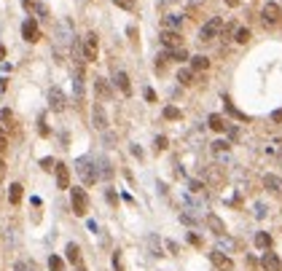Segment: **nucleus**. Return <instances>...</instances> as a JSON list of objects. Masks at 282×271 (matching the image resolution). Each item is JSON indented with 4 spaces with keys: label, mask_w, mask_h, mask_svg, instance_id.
Listing matches in <instances>:
<instances>
[{
    "label": "nucleus",
    "mask_w": 282,
    "mask_h": 271,
    "mask_svg": "<svg viewBox=\"0 0 282 271\" xmlns=\"http://www.w3.org/2000/svg\"><path fill=\"white\" fill-rule=\"evenodd\" d=\"M57 188H70V169L65 164H57Z\"/></svg>",
    "instance_id": "2eb2a0df"
},
{
    "label": "nucleus",
    "mask_w": 282,
    "mask_h": 271,
    "mask_svg": "<svg viewBox=\"0 0 282 271\" xmlns=\"http://www.w3.org/2000/svg\"><path fill=\"white\" fill-rule=\"evenodd\" d=\"M14 271H24V263H17V269H14Z\"/></svg>",
    "instance_id": "3c124183"
},
{
    "label": "nucleus",
    "mask_w": 282,
    "mask_h": 271,
    "mask_svg": "<svg viewBox=\"0 0 282 271\" xmlns=\"http://www.w3.org/2000/svg\"><path fill=\"white\" fill-rule=\"evenodd\" d=\"M264 215H266V207L264 204H255V218H264Z\"/></svg>",
    "instance_id": "4c0bfd02"
},
{
    "label": "nucleus",
    "mask_w": 282,
    "mask_h": 271,
    "mask_svg": "<svg viewBox=\"0 0 282 271\" xmlns=\"http://www.w3.org/2000/svg\"><path fill=\"white\" fill-rule=\"evenodd\" d=\"M164 118H167V121H178V118H180V110L169 105V108H164Z\"/></svg>",
    "instance_id": "c85d7f7f"
},
{
    "label": "nucleus",
    "mask_w": 282,
    "mask_h": 271,
    "mask_svg": "<svg viewBox=\"0 0 282 271\" xmlns=\"http://www.w3.org/2000/svg\"><path fill=\"white\" fill-rule=\"evenodd\" d=\"M49 105H51V110H57V113H62L65 105H67V99H65V92L59 86H51L49 89Z\"/></svg>",
    "instance_id": "423d86ee"
},
{
    "label": "nucleus",
    "mask_w": 282,
    "mask_h": 271,
    "mask_svg": "<svg viewBox=\"0 0 282 271\" xmlns=\"http://www.w3.org/2000/svg\"><path fill=\"white\" fill-rule=\"evenodd\" d=\"M188 242H191V244H199V242H201V239H199V237H196V234H188Z\"/></svg>",
    "instance_id": "c03bdc74"
},
{
    "label": "nucleus",
    "mask_w": 282,
    "mask_h": 271,
    "mask_svg": "<svg viewBox=\"0 0 282 271\" xmlns=\"http://www.w3.org/2000/svg\"><path fill=\"white\" fill-rule=\"evenodd\" d=\"M255 244L264 247V250H269L271 247V237H269V234H264V231H258V234H255Z\"/></svg>",
    "instance_id": "393cba45"
},
{
    "label": "nucleus",
    "mask_w": 282,
    "mask_h": 271,
    "mask_svg": "<svg viewBox=\"0 0 282 271\" xmlns=\"http://www.w3.org/2000/svg\"><path fill=\"white\" fill-rule=\"evenodd\" d=\"M113 269L116 271H124V266H121V253H113Z\"/></svg>",
    "instance_id": "c9c22d12"
},
{
    "label": "nucleus",
    "mask_w": 282,
    "mask_h": 271,
    "mask_svg": "<svg viewBox=\"0 0 282 271\" xmlns=\"http://www.w3.org/2000/svg\"><path fill=\"white\" fill-rule=\"evenodd\" d=\"M282 16V8L277 6V3H266L264 11H261V19H264V24H277Z\"/></svg>",
    "instance_id": "6e6552de"
},
{
    "label": "nucleus",
    "mask_w": 282,
    "mask_h": 271,
    "mask_svg": "<svg viewBox=\"0 0 282 271\" xmlns=\"http://www.w3.org/2000/svg\"><path fill=\"white\" fill-rule=\"evenodd\" d=\"M145 99H148V102H156V92H153V89H145Z\"/></svg>",
    "instance_id": "58836bf2"
},
{
    "label": "nucleus",
    "mask_w": 282,
    "mask_h": 271,
    "mask_svg": "<svg viewBox=\"0 0 282 271\" xmlns=\"http://www.w3.org/2000/svg\"><path fill=\"white\" fill-rule=\"evenodd\" d=\"M264 188L271 191V193H282V177H277V175H264Z\"/></svg>",
    "instance_id": "4468645a"
},
{
    "label": "nucleus",
    "mask_w": 282,
    "mask_h": 271,
    "mask_svg": "<svg viewBox=\"0 0 282 271\" xmlns=\"http://www.w3.org/2000/svg\"><path fill=\"white\" fill-rule=\"evenodd\" d=\"M178 81L183 83V86H191V83H194V70H188V67H183L178 73Z\"/></svg>",
    "instance_id": "b1692460"
},
{
    "label": "nucleus",
    "mask_w": 282,
    "mask_h": 271,
    "mask_svg": "<svg viewBox=\"0 0 282 271\" xmlns=\"http://www.w3.org/2000/svg\"><path fill=\"white\" fill-rule=\"evenodd\" d=\"M57 41L59 46H73V22L70 19H62L57 24Z\"/></svg>",
    "instance_id": "20e7f679"
},
{
    "label": "nucleus",
    "mask_w": 282,
    "mask_h": 271,
    "mask_svg": "<svg viewBox=\"0 0 282 271\" xmlns=\"http://www.w3.org/2000/svg\"><path fill=\"white\" fill-rule=\"evenodd\" d=\"M3 150H6V137L0 134V153H3Z\"/></svg>",
    "instance_id": "49530a36"
},
{
    "label": "nucleus",
    "mask_w": 282,
    "mask_h": 271,
    "mask_svg": "<svg viewBox=\"0 0 282 271\" xmlns=\"http://www.w3.org/2000/svg\"><path fill=\"white\" fill-rule=\"evenodd\" d=\"M207 67H210L207 57H194V59H191V70H207Z\"/></svg>",
    "instance_id": "a878e982"
},
{
    "label": "nucleus",
    "mask_w": 282,
    "mask_h": 271,
    "mask_svg": "<svg viewBox=\"0 0 282 271\" xmlns=\"http://www.w3.org/2000/svg\"><path fill=\"white\" fill-rule=\"evenodd\" d=\"M0 59H6V48H3V43H0Z\"/></svg>",
    "instance_id": "8fccbe9b"
},
{
    "label": "nucleus",
    "mask_w": 282,
    "mask_h": 271,
    "mask_svg": "<svg viewBox=\"0 0 282 271\" xmlns=\"http://www.w3.org/2000/svg\"><path fill=\"white\" fill-rule=\"evenodd\" d=\"M35 8H38V14H40V16H49V11H46V6H43V3H38Z\"/></svg>",
    "instance_id": "a19ab883"
},
{
    "label": "nucleus",
    "mask_w": 282,
    "mask_h": 271,
    "mask_svg": "<svg viewBox=\"0 0 282 271\" xmlns=\"http://www.w3.org/2000/svg\"><path fill=\"white\" fill-rule=\"evenodd\" d=\"M94 92H97L100 99H110V86L105 78H94Z\"/></svg>",
    "instance_id": "f3484780"
},
{
    "label": "nucleus",
    "mask_w": 282,
    "mask_h": 271,
    "mask_svg": "<svg viewBox=\"0 0 282 271\" xmlns=\"http://www.w3.org/2000/svg\"><path fill=\"white\" fill-rule=\"evenodd\" d=\"M97 164H100V177H110V164L105 159H100Z\"/></svg>",
    "instance_id": "c756f323"
},
{
    "label": "nucleus",
    "mask_w": 282,
    "mask_h": 271,
    "mask_svg": "<svg viewBox=\"0 0 282 271\" xmlns=\"http://www.w3.org/2000/svg\"><path fill=\"white\" fill-rule=\"evenodd\" d=\"M210 260L215 263V269H218V271H234V260H231L229 255H223L220 250L210 253Z\"/></svg>",
    "instance_id": "1a4fd4ad"
},
{
    "label": "nucleus",
    "mask_w": 282,
    "mask_h": 271,
    "mask_svg": "<svg viewBox=\"0 0 282 271\" xmlns=\"http://www.w3.org/2000/svg\"><path fill=\"white\" fill-rule=\"evenodd\" d=\"M75 172L81 175V180H83L86 185L97 183V177H100V169L94 167L92 159H78V161H75Z\"/></svg>",
    "instance_id": "f257e3e1"
},
{
    "label": "nucleus",
    "mask_w": 282,
    "mask_h": 271,
    "mask_svg": "<svg viewBox=\"0 0 282 271\" xmlns=\"http://www.w3.org/2000/svg\"><path fill=\"white\" fill-rule=\"evenodd\" d=\"M22 6L24 8H33V0H22Z\"/></svg>",
    "instance_id": "de8ad7c7"
},
{
    "label": "nucleus",
    "mask_w": 282,
    "mask_h": 271,
    "mask_svg": "<svg viewBox=\"0 0 282 271\" xmlns=\"http://www.w3.org/2000/svg\"><path fill=\"white\" fill-rule=\"evenodd\" d=\"M73 89H75V99H83V67H75V73H73Z\"/></svg>",
    "instance_id": "f8f14e48"
},
{
    "label": "nucleus",
    "mask_w": 282,
    "mask_h": 271,
    "mask_svg": "<svg viewBox=\"0 0 282 271\" xmlns=\"http://www.w3.org/2000/svg\"><path fill=\"white\" fill-rule=\"evenodd\" d=\"M108 202H110V204H116V202H118V196H116L113 191H108Z\"/></svg>",
    "instance_id": "37998d69"
},
{
    "label": "nucleus",
    "mask_w": 282,
    "mask_h": 271,
    "mask_svg": "<svg viewBox=\"0 0 282 271\" xmlns=\"http://www.w3.org/2000/svg\"><path fill=\"white\" fill-rule=\"evenodd\" d=\"M191 191H194V193H199V191H201V183H199V180H191Z\"/></svg>",
    "instance_id": "ea45409f"
},
{
    "label": "nucleus",
    "mask_w": 282,
    "mask_h": 271,
    "mask_svg": "<svg viewBox=\"0 0 282 271\" xmlns=\"http://www.w3.org/2000/svg\"><path fill=\"white\" fill-rule=\"evenodd\" d=\"M92 127L97 129V132H105V129H108V113H105V108L100 102L92 105Z\"/></svg>",
    "instance_id": "39448f33"
},
{
    "label": "nucleus",
    "mask_w": 282,
    "mask_h": 271,
    "mask_svg": "<svg viewBox=\"0 0 282 271\" xmlns=\"http://www.w3.org/2000/svg\"><path fill=\"white\" fill-rule=\"evenodd\" d=\"M169 59H172V62H185V59H188V51H185V48L183 46H180V48H169Z\"/></svg>",
    "instance_id": "5701e85b"
},
{
    "label": "nucleus",
    "mask_w": 282,
    "mask_h": 271,
    "mask_svg": "<svg viewBox=\"0 0 282 271\" xmlns=\"http://www.w3.org/2000/svg\"><path fill=\"white\" fill-rule=\"evenodd\" d=\"M70 202H73V212L78 215V218H83L89 209V196L83 188H70Z\"/></svg>",
    "instance_id": "7ed1b4c3"
},
{
    "label": "nucleus",
    "mask_w": 282,
    "mask_h": 271,
    "mask_svg": "<svg viewBox=\"0 0 282 271\" xmlns=\"http://www.w3.org/2000/svg\"><path fill=\"white\" fill-rule=\"evenodd\" d=\"M113 3L118 8H124V11H132V8H134V0H113Z\"/></svg>",
    "instance_id": "2f4dec72"
},
{
    "label": "nucleus",
    "mask_w": 282,
    "mask_h": 271,
    "mask_svg": "<svg viewBox=\"0 0 282 271\" xmlns=\"http://www.w3.org/2000/svg\"><path fill=\"white\" fill-rule=\"evenodd\" d=\"M40 167L46 169V172H51V169H57V164H54V159H43V161H40Z\"/></svg>",
    "instance_id": "f704fd0d"
},
{
    "label": "nucleus",
    "mask_w": 282,
    "mask_h": 271,
    "mask_svg": "<svg viewBox=\"0 0 282 271\" xmlns=\"http://www.w3.org/2000/svg\"><path fill=\"white\" fill-rule=\"evenodd\" d=\"M83 59L86 62L97 59V35L94 32H86V38H83Z\"/></svg>",
    "instance_id": "0eeeda50"
},
{
    "label": "nucleus",
    "mask_w": 282,
    "mask_h": 271,
    "mask_svg": "<svg viewBox=\"0 0 282 271\" xmlns=\"http://www.w3.org/2000/svg\"><path fill=\"white\" fill-rule=\"evenodd\" d=\"M164 22V30H180V24H183V16L180 14H167V16L161 19Z\"/></svg>",
    "instance_id": "a211bd4d"
},
{
    "label": "nucleus",
    "mask_w": 282,
    "mask_h": 271,
    "mask_svg": "<svg viewBox=\"0 0 282 271\" xmlns=\"http://www.w3.org/2000/svg\"><path fill=\"white\" fill-rule=\"evenodd\" d=\"M3 172H6V164H3V159H0V177H3Z\"/></svg>",
    "instance_id": "09e8293b"
},
{
    "label": "nucleus",
    "mask_w": 282,
    "mask_h": 271,
    "mask_svg": "<svg viewBox=\"0 0 282 271\" xmlns=\"http://www.w3.org/2000/svg\"><path fill=\"white\" fill-rule=\"evenodd\" d=\"M213 150L215 153H226V150H229V143H226V140H218V143H213Z\"/></svg>",
    "instance_id": "473e14b6"
},
{
    "label": "nucleus",
    "mask_w": 282,
    "mask_h": 271,
    "mask_svg": "<svg viewBox=\"0 0 282 271\" xmlns=\"http://www.w3.org/2000/svg\"><path fill=\"white\" fill-rule=\"evenodd\" d=\"M207 225L218 234V237H220V234H226V225H223V220H220L218 215H207Z\"/></svg>",
    "instance_id": "412c9836"
},
{
    "label": "nucleus",
    "mask_w": 282,
    "mask_h": 271,
    "mask_svg": "<svg viewBox=\"0 0 282 271\" xmlns=\"http://www.w3.org/2000/svg\"><path fill=\"white\" fill-rule=\"evenodd\" d=\"M22 35H24V41H27V43H35V41L40 38L38 22H35V19H27V22L22 24Z\"/></svg>",
    "instance_id": "9b49d317"
},
{
    "label": "nucleus",
    "mask_w": 282,
    "mask_h": 271,
    "mask_svg": "<svg viewBox=\"0 0 282 271\" xmlns=\"http://www.w3.org/2000/svg\"><path fill=\"white\" fill-rule=\"evenodd\" d=\"M0 121H3V124H11L14 121V113H11V110H0Z\"/></svg>",
    "instance_id": "72a5a7b5"
},
{
    "label": "nucleus",
    "mask_w": 282,
    "mask_h": 271,
    "mask_svg": "<svg viewBox=\"0 0 282 271\" xmlns=\"http://www.w3.org/2000/svg\"><path fill=\"white\" fill-rule=\"evenodd\" d=\"M261 266H264L266 271H282V260L277 258L274 253H264V258H261Z\"/></svg>",
    "instance_id": "ddd939ff"
},
{
    "label": "nucleus",
    "mask_w": 282,
    "mask_h": 271,
    "mask_svg": "<svg viewBox=\"0 0 282 271\" xmlns=\"http://www.w3.org/2000/svg\"><path fill=\"white\" fill-rule=\"evenodd\" d=\"M49 269H51V271H62V258L51 255V258H49Z\"/></svg>",
    "instance_id": "7c9ffc66"
},
{
    "label": "nucleus",
    "mask_w": 282,
    "mask_h": 271,
    "mask_svg": "<svg viewBox=\"0 0 282 271\" xmlns=\"http://www.w3.org/2000/svg\"><path fill=\"white\" fill-rule=\"evenodd\" d=\"M234 41H236V43H248V41H250V30H248V27H236Z\"/></svg>",
    "instance_id": "bb28decb"
},
{
    "label": "nucleus",
    "mask_w": 282,
    "mask_h": 271,
    "mask_svg": "<svg viewBox=\"0 0 282 271\" xmlns=\"http://www.w3.org/2000/svg\"><path fill=\"white\" fill-rule=\"evenodd\" d=\"M78 271H83V269H78Z\"/></svg>",
    "instance_id": "603ef678"
},
{
    "label": "nucleus",
    "mask_w": 282,
    "mask_h": 271,
    "mask_svg": "<svg viewBox=\"0 0 282 271\" xmlns=\"http://www.w3.org/2000/svg\"><path fill=\"white\" fill-rule=\"evenodd\" d=\"M207 124H210V129H213V132H223V129L229 127V124H226V118H223V115H218V113L210 115Z\"/></svg>",
    "instance_id": "aec40b11"
},
{
    "label": "nucleus",
    "mask_w": 282,
    "mask_h": 271,
    "mask_svg": "<svg viewBox=\"0 0 282 271\" xmlns=\"http://www.w3.org/2000/svg\"><path fill=\"white\" fill-rule=\"evenodd\" d=\"M223 3H226V6H231V8H236V6H239V0H223Z\"/></svg>",
    "instance_id": "a18cd8bd"
},
{
    "label": "nucleus",
    "mask_w": 282,
    "mask_h": 271,
    "mask_svg": "<svg viewBox=\"0 0 282 271\" xmlns=\"http://www.w3.org/2000/svg\"><path fill=\"white\" fill-rule=\"evenodd\" d=\"M159 38H161V43H164L167 48H180V46H183V38H180L178 30H164Z\"/></svg>",
    "instance_id": "9d476101"
},
{
    "label": "nucleus",
    "mask_w": 282,
    "mask_h": 271,
    "mask_svg": "<svg viewBox=\"0 0 282 271\" xmlns=\"http://www.w3.org/2000/svg\"><path fill=\"white\" fill-rule=\"evenodd\" d=\"M116 86H118L121 92L127 94V97L132 94V83H129V75H127V73H121V70L116 73Z\"/></svg>",
    "instance_id": "dca6fc26"
},
{
    "label": "nucleus",
    "mask_w": 282,
    "mask_h": 271,
    "mask_svg": "<svg viewBox=\"0 0 282 271\" xmlns=\"http://www.w3.org/2000/svg\"><path fill=\"white\" fill-rule=\"evenodd\" d=\"M167 148V137H156V150H164Z\"/></svg>",
    "instance_id": "e433bc0d"
},
{
    "label": "nucleus",
    "mask_w": 282,
    "mask_h": 271,
    "mask_svg": "<svg viewBox=\"0 0 282 271\" xmlns=\"http://www.w3.org/2000/svg\"><path fill=\"white\" fill-rule=\"evenodd\" d=\"M8 188H11V191H8V199H11V204H19V202H22V185L11 183Z\"/></svg>",
    "instance_id": "4be33fe9"
},
{
    "label": "nucleus",
    "mask_w": 282,
    "mask_h": 271,
    "mask_svg": "<svg viewBox=\"0 0 282 271\" xmlns=\"http://www.w3.org/2000/svg\"><path fill=\"white\" fill-rule=\"evenodd\" d=\"M271 121H282V110H274V113H271Z\"/></svg>",
    "instance_id": "79ce46f5"
},
{
    "label": "nucleus",
    "mask_w": 282,
    "mask_h": 271,
    "mask_svg": "<svg viewBox=\"0 0 282 271\" xmlns=\"http://www.w3.org/2000/svg\"><path fill=\"white\" fill-rule=\"evenodd\" d=\"M220 30H223V19H220V16H213L207 24H204V27L199 30V41H201V43L215 41V38L220 35Z\"/></svg>",
    "instance_id": "f03ea898"
},
{
    "label": "nucleus",
    "mask_w": 282,
    "mask_h": 271,
    "mask_svg": "<svg viewBox=\"0 0 282 271\" xmlns=\"http://www.w3.org/2000/svg\"><path fill=\"white\" fill-rule=\"evenodd\" d=\"M65 255H67V260H70L73 266L81 263V250H78V244H75V242H70L67 247H65Z\"/></svg>",
    "instance_id": "6ab92c4d"
},
{
    "label": "nucleus",
    "mask_w": 282,
    "mask_h": 271,
    "mask_svg": "<svg viewBox=\"0 0 282 271\" xmlns=\"http://www.w3.org/2000/svg\"><path fill=\"white\" fill-rule=\"evenodd\" d=\"M234 247H236L234 239H229L226 234H220V237H218V250H234Z\"/></svg>",
    "instance_id": "cd10ccee"
}]
</instances>
